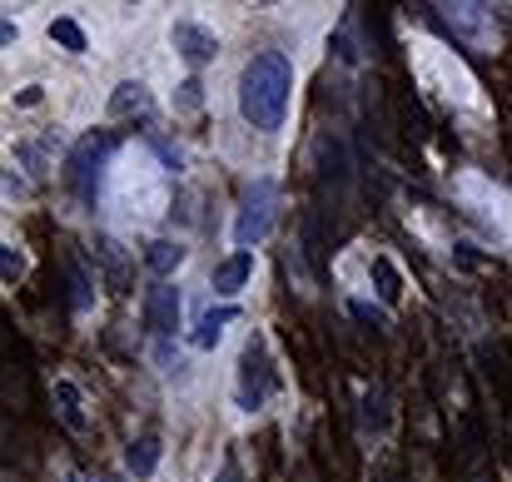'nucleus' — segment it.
Masks as SVG:
<instances>
[{
  "label": "nucleus",
  "instance_id": "nucleus-17",
  "mask_svg": "<svg viewBox=\"0 0 512 482\" xmlns=\"http://www.w3.org/2000/svg\"><path fill=\"white\" fill-rule=\"evenodd\" d=\"M105 482H125V478H105Z\"/></svg>",
  "mask_w": 512,
  "mask_h": 482
},
{
  "label": "nucleus",
  "instance_id": "nucleus-13",
  "mask_svg": "<svg viewBox=\"0 0 512 482\" xmlns=\"http://www.w3.org/2000/svg\"><path fill=\"white\" fill-rule=\"evenodd\" d=\"M125 468H130L135 478H150V473L160 468V438H135L130 453H125Z\"/></svg>",
  "mask_w": 512,
  "mask_h": 482
},
{
  "label": "nucleus",
  "instance_id": "nucleus-15",
  "mask_svg": "<svg viewBox=\"0 0 512 482\" xmlns=\"http://www.w3.org/2000/svg\"><path fill=\"white\" fill-rule=\"evenodd\" d=\"M373 279H378V294H383V304H398L403 284H398V269H393L388 259H373Z\"/></svg>",
  "mask_w": 512,
  "mask_h": 482
},
{
  "label": "nucleus",
  "instance_id": "nucleus-2",
  "mask_svg": "<svg viewBox=\"0 0 512 482\" xmlns=\"http://www.w3.org/2000/svg\"><path fill=\"white\" fill-rule=\"evenodd\" d=\"M274 199H279V184H274V179H254V189L244 194L239 219H234V244H239V249H249V244H259V239L269 234V224H274Z\"/></svg>",
  "mask_w": 512,
  "mask_h": 482
},
{
  "label": "nucleus",
  "instance_id": "nucleus-1",
  "mask_svg": "<svg viewBox=\"0 0 512 482\" xmlns=\"http://www.w3.org/2000/svg\"><path fill=\"white\" fill-rule=\"evenodd\" d=\"M289 90H294L289 55H284V50H259V55L244 65V75H239V115H244L254 130L274 135V130L284 125V115H289Z\"/></svg>",
  "mask_w": 512,
  "mask_h": 482
},
{
  "label": "nucleus",
  "instance_id": "nucleus-4",
  "mask_svg": "<svg viewBox=\"0 0 512 482\" xmlns=\"http://www.w3.org/2000/svg\"><path fill=\"white\" fill-rule=\"evenodd\" d=\"M179 289H174L170 279H155L150 289H145V328L155 333V338H170L174 328H179Z\"/></svg>",
  "mask_w": 512,
  "mask_h": 482
},
{
  "label": "nucleus",
  "instance_id": "nucleus-6",
  "mask_svg": "<svg viewBox=\"0 0 512 482\" xmlns=\"http://www.w3.org/2000/svg\"><path fill=\"white\" fill-rule=\"evenodd\" d=\"M155 115V100L140 80H125L115 95H110V120H150Z\"/></svg>",
  "mask_w": 512,
  "mask_h": 482
},
{
  "label": "nucleus",
  "instance_id": "nucleus-7",
  "mask_svg": "<svg viewBox=\"0 0 512 482\" xmlns=\"http://www.w3.org/2000/svg\"><path fill=\"white\" fill-rule=\"evenodd\" d=\"M239 368H244V383H239V403H244V408L254 413V408L264 403V393H269V388H264V343H259V338H254V343L244 348V363H239Z\"/></svg>",
  "mask_w": 512,
  "mask_h": 482
},
{
  "label": "nucleus",
  "instance_id": "nucleus-10",
  "mask_svg": "<svg viewBox=\"0 0 512 482\" xmlns=\"http://www.w3.org/2000/svg\"><path fill=\"white\" fill-rule=\"evenodd\" d=\"M95 259L105 264V279H110V289H115V294H130V269H125V254H120V244H115V239H95Z\"/></svg>",
  "mask_w": 512,
  "mask_h": 482
},
{
  "label": "nucleus",
  "instance_id": "nucleus-12",
  "mask_svg": "<svg viewBox=\"0 0 512 482\" xmlns=\"http://www.w3.org/2000/svg\"><path fill=\"white\" fill-rule=\"evenodd\" d=\"M234 319H239V309H234V304L209 309V314L199 319V328H194V338H189V343H194V348H214V343H219V333H224V323H234Z\"/></svg>",
  "mask_w": 512,
  "mask_h": 482
},
{
  "label": "nucleus",
  "instance_id": "nucleus-3",
  "mask_svg": "<svg viewBox=\"0 0 512 482\" xmlns=\"http://www.w3.org/2000/svg\"><path fill=\"white\" fill-rule=\"evenodd\" d=\"M110 155V135H85L80 145H75V155H70V169H65V179H70V189L85 199V204H95V184H100V164Z\"/></svg>",
  "mask_w": 512,
  "mask_h": 482
},
{
  "label": "nucleus",
  "instance_id": "nucleus-5",
  "mask_svg": "<svg viewBox=\"0 0 512 482\" xmlns=\"http://www.w3.org/2000/svg\"><path fill=\"white\" fill-rule=\"evenodd\" d=\"M170 40H174V50L199 70V65H209L214 55H219V40H214V30H204V25H194V20H179L170 30Z\"/></svg>",
  "mask_w": 512,
  "mask_h": 482
},
{
  "label": "nucleus",
  "instance_id": "nucleus-16",
  "mask_svg": "<svg viewBox=\"0 0 512 482\" xmlns=\"http://www.w3.org/2000/svg\"><path fill=\"white\" fill-rule=\"evenodd\" d=\"M0 274H5V284L25 279V254H20L15 244H5V249H0Z\"/></svg>",
  "mask_w": 512,
  "mask_h": 482
},
{
  "label": "nucleus",
  "instance_id": "nucleus-14",
  "mask_svg": "<svg viewBox=\"0 0 512 482\" xmlns=\"http://www.w3.org/2000/svg\"><path fill=\"white\" fill-rule=\"evenodd\" d=\"M50 40H55V45H65L70 55H85V45H90V40H85V30H80V25H75L70 15L50 20Z\"/></svg>",
  "mask_w": 512,
  "mask_h": 482
},
{
  "label": "nucleus",
  "instance_id": "nucleus-11",
  "mask_svg": "<svg viewBox=\"0 0 512 482\" xmlns=\"http://www.w3.org/2000/svg\"><path fill=\"white\" fill-rule=\"evenodd\" d=\"M145 264H150V274H155V279H170L174 269L184 264V249H179L174 239H155V244L145 249Z\"/></svg>",
  "mask_w": 512,
  "mask_h": 482
},
{
  "label": "nucleus",
  "instance_id": "nucleus-8",
  "mask_svg": "<svg viewBox=\"0 0 512 482\" xmlns=\"http://www.w3.org/2000/svg\"><path fill=\"white\" fill-rule=\"evenodd\" d=\"M249 274H254V254L249 249H239V254H229L219 269H214V294H239L244 284H249Z\"/></svg>",
  "mask_w": 512,
  "mask_h": 482
},
{
  "label": "nucleus",
  "instance_id": "nucleus-9",
  "mask_svg": "<svg viewBox=\"0 0 512 482\" xmlns=\"http://www.w3.org/2000/svg\"><path fill=\"white\" fill-rule=\"evenodd\" d=\"M55 413H60V423H65L70 433H85V428H90V418H85V398H80V388H75L70 378L55 383Z\"/></svg>",
  "mask_w": 512,
  "mask_h": 482
}]
</instances>
